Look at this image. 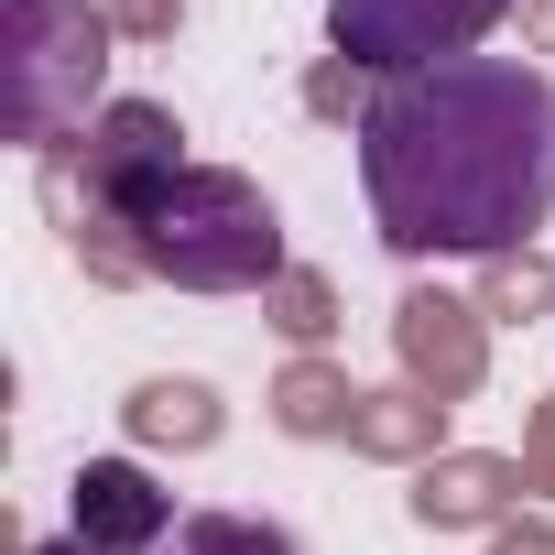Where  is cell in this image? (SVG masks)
<instances>
[{"instance_id":"obj_14","label":"cell","mask_w":555,"mask_h":555,"mask_svg":"<svg viewBox=\"0 0 555 555\" xmlns=\"http://www.w3.org/2000/svg\"><path fill=\"white\" fill-rule=\"evenodd\" d=\"M501 555H555V544H544V533L522 522V533H501Z\"/></svg>"},{"instance_id":"obj_12","label":"cell","mask_w":555,"mask_h":555,"mask_svg":"<svg viewBox=\"0 0 555 555\" xmlns=\"http://www.w3.org/2000/svg\"><path fill=\"white\" fill-rule=\"evenodd\" d=\"M327 414H338V392H327V382H317V371H306V382H295V392H284V425H327Z\"/></svg>"},{"instance_id":"obj_8","label":"cell","mask_w":555,"mask_h":555,"mask_svg":"<svg viewBox=\"0 0 555 555\" xmlns=\"http://www.w3.org/2000/svg\"><path fill=\"white\" fill-rule=\"evenodd\" d=\"M501 490H512L501 457H457V468H436V479L414 490V512H425V522H468V512H490Z\"/></svg>"},{"instance_id":"obj_13","label":"cell","mask_w":555,"mask_h":555,"mask_svg":"<svg viewBox=\"0 0 555 555\" xmlns=\"http://www.w3.org/2000/svg\"><path fill=\"white\" fill-rule=\"evenodd\" d=\"M284 327L317 338V327H327V295H317V284H284Z\"/></svg>"},{"instance_id":"obj_5","label":"cell","mask_w":555,"mask_h":555,"mask_svg":"<svg viewBox=\"0 0 555 555\" xmlns=\"http://www.w3.org/2000/svg\"><path fill=\"white\" fill-rule=\"evenodd\" d=\"M185 131L153 109V99H120V109H99V131H88V196L109 207V218H131L164 175H185V153H175Z\"/></svg>"},{"instance_id":"obj_6","label":"cell","mask_w":555,"mask_h":555,"mask_svg":"<svg viewBox=\"0 0 555 555\" xmlns=\"http://www.w3.org/2000/svg\"><path fill=\"white\" fill-rule=\"evenodd\" d=\"M164 522H175V501L153 490V468H131V457L77 468V555H153Z\"/></svg>"},{"instance_id":"obj_11","label":"cell","mask_w":555,"mask_h":555,"mask_svg":"<svg viewBox=\"0 0 555 555\" xmlns=\"http://www.w3.org/2000/svg\"><path fill=\"white\" fill-rule=\"evenodd\" d=\"M425 425H436L425 403H382V414H360V436H371V447H414Z\"/></svg>"},{"instance_id":"obj_2","label":"cell","mask_w":555,"mask_h":555,"mask_svg":"<svg viewBox=\"0 0 555 555\" xmlns=\"http://www.w3.org/2000/svg\"><path fill=\"white\" fill-rule=\"evenodd\" d=\"M120 229H142V272H175L196 295H240V284H272L284 272V218L250 175H218V164H185L164 175Z\"/></svg>"},{"instance_id":"obj_7","label":"cell","mask_w":555,"mask_h":555,"mask_svg":"<svg viewBox=\"0 0 555 555\" xmlns=\"http://www.w3.org/2000/svg\"><path fill=\"white\" fill-rule=\"evenodd\" d=\"M403 360L436 382V392H457L468 371H479V338H468V306H447V295H414L403 306Z\"/></svg>"},{"instance_id":"obj_9","label":"cell","mask_w":555,"mask_h":555,"mask_svg":"<svg viewBox=\"0 0 555 555\" xmlns=\"http://www.w3.org/2000/svg\"><path fill=\"white\" fill-rule=\"evenodd\" d=\"M131 425H142V436H175V447H207V436H218V414H207L196 382H142V392H131Z\"/></svg>"},{"instance_id":"obj_1","label":"cell","mask_w":555,"mask_h":555,"mask_svg":"<svg viewBox=\"0 0 555 555\" xmlns=\"http://www.w3.org/2000/svg\"><path fill=\"white\" fill-rule=\"evenodd\" d=\"M360 196L403 261H501L555 218V77L522 55H447L382 77L360 109Z\"/></svg>"},{"instance_id":"obj_4","label":"cell","mask_w":555,"mask_h":555,"mask_svg":"<svg viewBox=\"0 0 555 555\" xmlns=\"http://www.w3.org/2000/svg\"><path fill=\"white\" fill-rule=\"evenodd\" d=\"M23 23V55H12V131L23 142H55L88 99H99V23L77 12V0H12Z\"/></svg>"},{"instance_id":"obj_3","label":"cell","mask_w":555,"mask_h":555,"mask_svg":"<svg viewBox=\"0 0 555 555\" xmlns=\"http://www.w3.org/2000/svg\"><path fill=\"white\" fill-rule=\"evenodd\" d=\"M501 12H512V0H327V44H338L349 66L414 77V66L479 55Z\"/></svg>"},{"instance_id":"obj_10","label":"cell","mask_w":555,"mask_h":555,"mask_svg":"<svg viewBox=\"0 0 555 555\" xmlns=\"http://www.w3.org/2000/svg\"><path fill=\"white\" fill-rule=\"evenodd\" d=\"M175 555H295V533L284 522H250V512H196L175 533Z\"/></svg>"},{"instance_id":"obj_15","label":"cell","mask_w":555,"mask_h":555,"mask_svg":"<svg viewBox=\"0 0 555 555\" xmlns=\"http://www.w3.org/2000/svg\"><path fill=\"white\" fill-rule=\"evenodd\" d=\"M533 457H544V468H533V479H555V414H544V436H533Z\"/></svg>"},{"instance_id":"obj_17","label":"cell","mask_w":555,"mask_h":555,"mask_svg":"<svg viewBox=\"0 0 555 555\" xmlns=\"http://www.w3.org/2000/svg\"><path fill=\"white\" fill-rule=\"evenodd\" d=\"M66 555H77V544H66Z\"/></svg>"},{"instance_id":"obj_16","label":"cell","mask_w":555,"mask_h":555,"mask_svg":"<svg viewBox=\"0 0 555 555\" xmlns=\"http://www.w3.org/2000/svg\"><path fill=\"white\" fill-rule=\"evenodd\" d=\"M522 12H533V23H544V34H555V0H522Z\"/></svg>"}]
</instances>
